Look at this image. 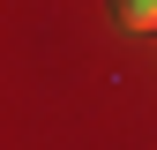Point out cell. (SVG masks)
Wrapping results in <instances>:
<instances>
[{
    "mask_svg": "<svg viewBox=\"0 0 157 150\" xmlns=\"http://www.w3.org/2000/svg\"><path fill=\"white\" fill-rule=\"evenodd\" d=\"M120 8V23H135V30H157V0H112Z\"/></svg>",
    "mask_w": 157,
    "mask_h": 150,
    "instance_id": "obj_1",
    "label": "cell"
}]
</instances>
